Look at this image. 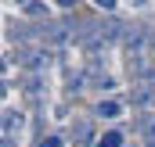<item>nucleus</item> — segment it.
I'll return each instance as SVG.
<instances>
[{
    "label": "nucleus",
    "mask_w": 155,
    "mask_h": 147,
    "mask_svg": "<svg viewBox=\"0 0 155 147\" xmlns=\"http://www.w3.org/2000/svg\"><path fill=\"white\" fill-rule=\"evenodd\" d=\"M119 29H123V25H87V29L79 33V47H83L90 58H97V54L119 36Z\"/></svg>",
    "instance_id": "nucleus-1"
},
{
    "label": "nucleus",
    "mask_w": 155,
    "mask_h": 147,
    "mask_svg": "<svg viewBox=\"0 0 155 147\" xmlns=\"http://www.w3.org/2000/svg\"><path fill=\"white\" fill-rule=\"evenodd\" d=\"M22 65H25L29 72H43V68L51 65V50H47V47H29V50H22Z\"/></svg>",
    "instance_id": "nucleus-2"
},
{
    "label": "nucleus",
    "mask_w": 155,
    "mask_h": 147,
    "mask_svg": "<svg viewBox=\"0 0 155 147\" xmlns=\"http://www.w3.org/2000/svg\"><path fill=\"white\" fill-rule=\"evenodd\" d=\"M22 133V111H4V147H15V136Z\"/></svg>",
    "instance_id": "nucleus-3"
},
{
    "label": "nucleus",
    "mask_w": 155,
    "mask_h": 147,
    "mask_svg": "<svg viewBox=\"0 0 155 147\" xmlns=\"http://www.w3.org/2000/svg\"><path fill=\"white\" fill-rule=\"evenodd\" d=\"M79 79H83V86H101V90H112V86H116V79L105 72V68H97V65H90Z\"/></svg>",
    "instance_id": "nucleus-4"
},
{
    "label": "nucleus",
    "mask_w": 155,
    "mask_h": 147,
    "mask_svg": "<svg viewBox=\"0 0 155 147\" xmlns=\"http://www.w3.org/2000/svg\"><path fill=\"white\" fill-rule=\"evenodd\" d=\"M130 101H134V104H141V108H155V86H152V83L137 86V90L130 93Z\"/></svg>",
    "instance_id": "nucleus-5"
},
{
    "label": "nucleus",
    "mask_w": 155,
    "mask_h": 147,
    "mask_svg": "<svg viewBox=\"0 0 155 147\" xmlns=\"http://www.w3.org/2000/svg\"><path fill=\"white\" fill-rule=\"evenodd\" d=\"M97 115L101 118H119L123 115V104L119 101H97Z\"/></svg>",
    "instance_id": "nucleus-6"
},
{
    "label": "nucleus",
    "mask_w": 155,
    "mask_h": 147,
    "mask_svg": "<svg viewBox=\"0 0 155 147\" xmlns=\"http://www.w3.org/2000/svg\"><path fill=\"white\" fill-rule=\"evenodd\" d=\"M90 136H94L90 122H76V126H72V140H76V144H90Z\"/></svg>",
    "instance_id": "nucleus-7"
},
{
    "label": "nucleus",
    "mask_w": 155,
    "mask_h": 147,
    "mask_svg": "<svg viewBox=\"0 0 155 147\" xmlns=\"http://www.w3.org/2000/svg\"><path fill=\"white\" fill-rule=\"evenodd\" d=\"M97 147H123V133H119V129H108V133L97 140Z\"/></svg>",
    "instance_id": "nucleus-8"
},
{
    "label": "nucleus",
    "mask_w": 155,
    "mask_h": 147,
    "mask_svg": "<svg viewBox=\"0 0 155 147\" xmlns=\"http://www.w3.org/2000/svg\"><path fill=\"white\" fill-rule=\"evenodd\" d=\"M22 14H29V18H47V4H22Z\"/></svg>",
    "instance_id": "nucleus-9"
},
{
    "label": "nucleus",
    "mask_w": 155,
    "mask_h": 147,
    "mask_svg": "<svg viewBox=\"0 0 155 147\" xmlns=\"http://www.w3.org/2000/svg\"><path fill=\"white\" fill-rule=\"evenodd\" d=\"M141 133H144V136H148V140L155 144V115H148V118H141Z\"/></svg>",
    "instance_id": "nucleus-10"
},
{
    "label": "nucleus",
    "mask_w": 155,
    "mask_h": 147,
    "mask_svg": "<svg viewBox=\"0 0 155 147\" xmlns=\"http://www.w3.org/2000/svg\"><path fill=\"white\" fill-rule=\"evenodd\" d=\"M40 147H65L61 136H40Z\"/></svg>",
    "instance_id": "nucleus-11"
},
{
    "label": "nucleus",
    "mask_w": 155,
    "mask_h": 147,
    "mask_svg": "<svg viewBox=\"0 0 155 147\" xmlns=\"http://www.w3.org/2000/svg\"><path fill=\"white\" fill-rule=\"evenodd\" d=\"M148 43H152V54H155V29L148 33Z\"/></svg>",
    "instance_id": "nucleus-12"
},
{
    "label": "nucleus",
    "mask_w": 155,
    "mask_h": 147,
    "mask_svg": "<svg viewBox=\"0 0 155 147\" xmlns=\"http://www.w3.org/2000/svg\"><path fill=\"white\" fill-rule=\"evenodd\" d=\"M148 147H155V144H148Z\"/></svg>",
    "instance_id": "nucleus-13"
}]
</instances>
